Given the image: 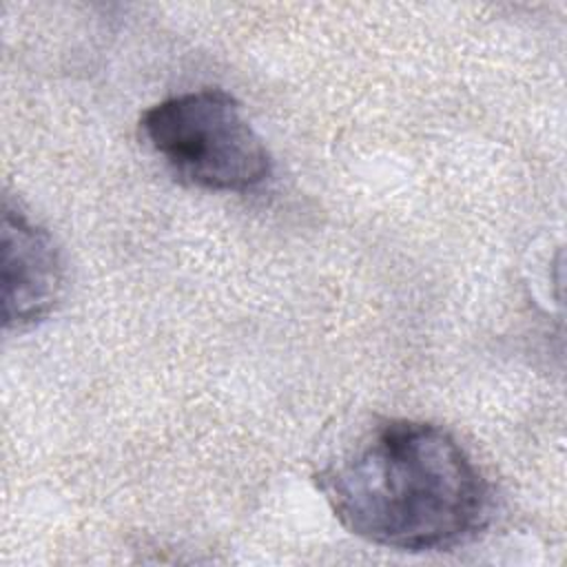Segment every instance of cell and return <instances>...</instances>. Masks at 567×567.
<instances>
[{"label": "cell", "mask_w": 567, "mask_h": 567, "mask_svg": "<svg viewBox=\"0 0 567 567\" xmlns=\"http://www.w3.org/2000/svg\"><path fill=\"white\" fill-rule=\"evenodd\" d=\"M64 290V266L53 237L4 199L2 303L4 328H29L47 319Z\"/></svg>", "instance_id": "obj_3"}, {"label": "cell", "mask_w": 567, "mask_h": 567, "mask_svg": "<svg viewBox=\"0 0 567 567\" xmlns=\"http://www.w3.org/2000/svg\"><path fill=\"white\" fill-rule=\"evenodd\" d=\"M140 133L179 182L204 190L246 193L272 173L264 140L224 89L188 91L148 106Z\"/></svg>", "instance_id": "obj_2"}, {"label": "cell", "mask_w": 567, "mask_h": 567, "mask_svg": "<svg viewBox=\"0 0 567 567\" xmlns=\"http://www.w3.org/2000/svg\"><path fill=\"white\" fill-rule=\"evenodd\" d=\"M334 518L361 540L399 551H445L489 523L492 485L441 425L383 419L315 476Z\"/></svg>", "instance_id": "obj_1"}]
</instances>
